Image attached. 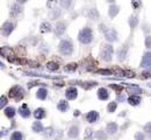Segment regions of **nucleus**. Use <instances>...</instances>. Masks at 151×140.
Listing matches in <instances>:
<instances>
[{
    "label": "nucleus",
    "instance_id": "3c124183",
    "mask_svg": "<svg viewBox=\"0 0 151 140\" xmlns=\"http://www.w3.org/2000/svg\"><path fill=\"white\" fill-rule=\"evenodd\" d=\"M7 133H8V130H7V129H5V127H2V129H1V132H0L1 137H5Z\"/></svg>",
    "mask_w": 151,
    "mask_h": 140
},
{
    "label": "nucleus",
    "instance_id": "e433bc0d",
    "mask_svg": "<svg viewBox=\"0 0 151 140\" xmlns=\"http://www.w3.org/2000/svg\"><path fill=\"white\" fill-rule=\"evenodd\" d=\"M98 83L96 82H85V83H83L82 85H83V88L84 89H86V90H89L91 88H93V86H95Z\"/></svg>",
    "mask_w": 151,
    "mask_h": 140
},
{
    "label": "nucleus",
    "instance_id": "39448f33",
    "mask_svg": "<svg viewBox=\"0 0 151 140\" xmlns=\"http://www.w3.org/2000/svg\"><path fill=\"white\" fill-rule=\"evenodd\" d=\"M13 31H14V24L11 22V21H6V22L2 25V27H1V33H2V35H4L5 37L9 36V35L12 34Z\"/></svg>",
    "mask_w": 151,
    "mask_h": 140
},
{
    "label": "nucleus",
    "instance_id": "4be33fe9",
    "mask_svg": "<svg viewBox=\"0 0 151 140\" xmlns=\"http://www.w3.org/2000/svg\"><path fill=\"white\" fill-rule=\"evenodd\" d=\"M36 97L41 101H44L47 97H48V90L45 88H40L36 92Z\"/></svg>",
    "mask_w": 151,
    "mask_h": 140
},
{
    "label": "nucleus",
    "instance_id": "7ed1b4c3",
    "mask_svg": "<svg viewBox=\"0 0 151 140\" xmlns=\"http://www.w3.org/2000/svg\"><path fill=\"white\" fill-rule=\"evenodd\" d=\"M8 95H9L11 98H13V99H15V101L19 102V101H21V99L23 98V96H25V90H23V88L20 86V85H14V86L11 88Z\"/></svg>",
    "mask_w": 151,
    "mask_h": 140
},
{
    "label": "nucleus",
    "instance_id": "6e6552de",
    "mask_svg": "<svg viewBox=\"0 0 151 140\" xmlns=\"http://www.w3.org/2000/svg\"><path fill=\"white\" fill-rule=\"evenodd\" d=\"M141 68H151V51H147L143 55V59L141 61Z\"/></svg>",
    "mask_w": 151,
    "mask_h": 140
},
{
    "label": "nucleus",
    "instance_id": "58836bf2",
    "mask_svg": "<svg viewBox=\"0 0 151 140\" xmlns=\"http://www.w3.org/2000/svg\"><path fill=\"white\" fill-rule=\"evenodd\" d=\"M109 88L113 89V90H115L116 92H121L123 90V86L122 85H118V84H109Z\"/></svg>",
    "mask_w": 151,
    "mask_h": 140
},
{
    "label": "nucleus",
    "instance_id": "cd10ccee",
    "mask_svg": "<svg viewBox=\"0 0 151 140\" xmlns=\"http://www.w3.org/2000/svg\"><path fill=\"white\" fill-rule=\"evenodd\" d=\"M129 26H130V28L131 29H135L136 27H137V25H138V18L136 16V15H131L130 18H129Z\"/></svg>",
    "mask_w": 151,
    "mask_h": 140
},
{
    "label": "nucleus",
    "instance_id": "393cba45",
    "mask_svg": "<svg viewBox=\"0 0 151 140\" xmlns=\"http://www.w3.org/2000/svg\"><path fill=\"white\" fill-rule=\"evenodd\" d=\"M57 110H60V112H66L69 110V103L64 99L60 101L58 104H57Z\"/></svg>",
    "mask_w": 151,
    "mask_h": 140
},
{
    "label": "nucleus",
    "instance_id": "f704fd0d",
    "mask_svg": "<svg viewBox=\"0 0 151 140\" xmlns=\"http://www.w3.org/2000/svg\"><path fill=\"white\" fill-rule=\"evenodd\" d=\"M116 107H118V103H116V102H112V103H109L108 106H107V111H108L109 113H113V112L116 110Z\"/></svg>",
    "mask_w": 151,
    "mask_h": 140
},
{
    "label": "nucleus",
    "instance_id": "79ce46f5",
    "mask_svg": "<svg viewBox=\"0 0 151 140\" xmlns=\"http://www.w3.org/2000/svg\"><path fill=\"white\" fill-rule=\"evenodd\" d=\"M135 140H144L145 139V136H144V133H142V132H137V133H135Z\"/></svg>",
    "mask_w": 151,
    "mask_h": 140
},
{
    "label": "nucleus",
    "instance_id": "7c9ffc66",
    "mask_svg": "<svg viewBox=\"0 0 151 140\" xmlns=\"http://www.w3.org/2000/svg\"><path fill=\"white\" fill-rule=\"evenodd\" d=\"M47 69L50 70V71H56V70L60 69V64L56 63V62H48L47 63Z\"/></svg>",
    "mask_w": 151,
    "mask_h": 140
},
{
    "label": "nucleus",
    "instance_id": "dca6fc26",
    "mask_svg": "<svg viewBox=\"0 0 151 140\" xmlns=\"http://www.w3.org/2000/svg\"><path fill=\"white\" fill-rule=\"evenodd\" d=\"M141 102H142V99H141V97H140L138 95H130V96L128 97V103L130 105H133V106L140 105Z\"/></svg>",
    "mask_w": 151,
    "mask_h": 140
},
{
    "label": "nucleus",
    "instance_id": "c756f323",
    "mask_svg": "<svg viewBox=\"0 0 151 140\" xmlns=\"http://www.w3.org/2000/svg\"><path fill=\"white\" fill-rule=\"evenodd\" d=\"M93 137H94L93 130H92L91 127L86 129V130H85V132H84V140H92L93 139Z\"/></svg>",
    "mask_w": 151,
    "mask_h": 140
},
{
    "label": "nucleus",
    "instance_id": "1a4fd4ad",
    "mask_svg": "<svg viewBox=\"0 0 151 140\" xmlns=\"http://www.w3.org/2000/svg\"><path fill=\"white\" fill-rule=\"evenodd\" d=\"M65 31H66V25H65V22L58 21V22L56 24V27H55V35H56L57 37H60V36H63V34L65 33Z\"/></svg>",
    "mask_w": 151,
    "mask_h": 140
},
{
    "label": "nucleus",
    "instance_id": "423d86ee",
    "mask_svg": "<svg viewBox=\"0 0 151 140\" xmlns=\"http://www.w3.org/2000/svg\"><path fill=\"white\" fill-rule=\"evenodd\" d=\"M104 33H105V39L108 42H115V41H118V33H116L115 29L108 28V29H105Z\"/></svg>",
    "mask_w": 151,
    "mask_h": 140
},
{
    "label": "nucleus",
    "instance_id": "f257e3e1",
    "mask_svg": "<svg viewBox=\"0 0 151 140\" xmlns=\"http://www.w3.org/2000/svg\"><path fill=\"white\" fill-rule=\"evenodd\" d=\"M92 40H93V31L90 27H84L78 34V41L82 44H90Z\"/></svg>",
    "mask_w": 151,
    "mask_h": 140
},
{
    "label": "nucleus",
    "instance_id": "f8f14e48",
    "mask_svg": "<svg viewBox=\"0 0 151 140\" xmlns=\"http://www.w3.org/2000/svg\"><path fill=\"white\" fill-rule=\"evenodd\" d=\"M22 12V7H21V5L20 4H14V5H12V7H11V16L12 18H16L20 13Z\"/></svg>",
    "mask_w": 151,
    "mask_h": 140
},
{
    "label": "nucleus",
    "instance_id": "bf43d9fd",
    "mask_svg": "<svg viewBox=\"0 0 151 140\" xmlns=\"http://www.w3.org/2000/svg\"><path fill=\"white\" fill-rule=\"evenodd\" d=\"M148 86H149V88H151V83H149V84H148Z\"/></svg>",
    "mask_w": 151,
    "mask_h": 140
},
{
    "label": "nucleus",
    "instance_id": "2f4dec72",
    "mask_svg": "<svg viewBox=\"0 0 151 140\" xmlns=\"http://www.w3.org/2000/svg\"><path fill=\"white\" fill-rule=\"evenodd\" d=\"M78 69V64L77 63H69L64 67V70L65 71H69V72H72V71H76Z\"/></svg>",
    "mask_w": 151,
    "mask_h": 140
},
{
    "label": "nucleus",
    "instance_id": "8fccbe9b",
    "mask_svg": "<svg viewBox=\"0 0 151 140\" xmlns=\"http://www.w3.org/2000/svg\"><path fill=\"white\" fill-rule=\"evenodd\" d=\"M48 47H49V46H47L45 43H43V44L40 47V49H41L42 51H45V53H47V51H49V48H48Z\"/></svg>",
    "mask_w": 151,
    "mask_h": 140
},
{
    "label": "nucleus",
    "instance_id": "f03ea898",
    "mask_svg": "<svg viewBox=\"0 0 151 140\" xmlns=\"http://www.w3.org/2000/svg\"><path fill=\"white\" fill-rule=\"evenodd\" d=\"M58 50L62 55L64 56H70L72 55L73 53V44L70 40L67 39H64L60 42V46H58Z\"/></svg>",
    "mask_w": 151,
    "mask_h": 140
},
{
    "label": "nucleus",
    "instance_id": "a18cd8bd",
    "mask_svg": "<svg viewBox=\"0 0 151 140\" xmlns=\"http://www.w3.org/2000/svg\"><path fill=\"white\" fill-rule=\"evenodd\" d=\"M52 133H54L52 127H48L47 130H44V137H51Z\"/></svg>",
    "mask_w": 151,
    "mask_h": 140
},
{
    "label": "nucleus",
    "instance_id": "4468645a",
    "mask_svg": "<svg viewBox=\"0 0 151 140\" xmlns=\"http://www.w3.org/2000/svg\"><path fill=\"white\" fill-rule=\"evenodd\" d=\"M98 119H99V113H98L96 111H94V110L90 111V112L86 114V120H87L89 123H91V124L95 123Z\"/></svg>",
    "mask_w": 151,
    "mask_h": 140
},
{
    "label": "nucleus",
    "instance_id": "c9c22d12",
    "mask_svg": "<svg viewBox=\"0 0 151 140\" xmlns=\"http://www.w3.org/2000/svg\"><path fill=\"white\" fill-rule=\"evenodd\" d=\"M60 16V9L54 8V9H52V13H51V19H52V20H57Z\"/></svg>",
    "mask_w": 151,
    "mask_h": 140
},
{
    "label": "nucleus",
    "instance_id": "9d476101",
    "mask_svg": "<svg viewBox=\"0 0 151 140\" xmlns=\"http://www.w3.org/2000/svg\"><path fill=\"white\" fill-rule=\"evenodd\" d=\"M128 51H129L128 44H123L120 49L118 50V60L119 61H124L125 57L128 56Z\"/></svg>",
    "mask_w": 151,
    "mask_h": 140
},
{
    "label": "nucleus",
    "instance_id": "c85d7f7f",
    "mask_svg": "<svg viewBox=\"0 0 151 140\" xmlns=\"http://www.w3.org/2000/svg\"><path fill=\"white\" fill-rule=\"evenodd\" d=\"M72 2H73V0H60V7H62V8H64V9H69V8H71Z\"/></svg>",
    "mask_w": 151,
    "mask_h": 140
},
{
    "label": "nucleus",
    "instance_id": "c03bdc74",
    "mask_svg": "<svg viewBox=\"0 0 151 140\" xmlns=\"http://www.w3.org/2000/svg\"><path fill=\"white\" fill-rule=\"evenodd\" d=\"M124 77H128V78H134V77H135V72H134V71L125 70V71H124Z\"/></svg>",
    "mask_w": 151,
    "mask_h": 140
},
{
    "label": "nucleus",
    "instance_id": "6e6d98bb",
    "mask_svg": "<svg viewBox=\"0 0 151 140\" xmlns=\"http://www.w3.org/2000/svg\"><path fill=\"white\" fill-rule=\"evenodd\" d=\"M79 114H80V112H79L78 110H77V111H74V113H73V116H74V117H78Z\"/></svg>",
    "mask_w": 151,
    "mask_h": 140
},
{
    "label": "nucleus",
    "instance_id": "ddd939ff",
    "mask_svg": "<svg viewBox=\"0 0 151 140\" xmlns=\"http://www.w3.org/2000/svg\"><path fill=\"white\" fill-rule=\"evenodd\" d=\"M96 95H98V98L100 101H107L109 98V92H108V90L106 88H100L98 90Z\"/></svg>",
    "mask_w": 151,
    "mask_h": 140
},
{
    "label": "nucleus",
    "instance_id": "a19ab883",
    "mask_svg": "<svg viewBox=\"0 0 151 140\" xmlns=\"http://www.w3.org/2000/svg\"><path fill=\"white\" fill-rule=\"evenodd\" d=\"M98 74H100V75H113V71L109 69H100L96 71Z\"/></svg>",
    "mask_w": 151,
    "mask_h": 140
},
{
    "label": "nucleus",
    "instance_id": "603ef678",
    "mask_svg": "<svg viewBox=\"0 0 151 140\" xmlns=\"http://www.w3.org/2000/svg\"><path fill=\"white\" fill-rule=\"evenodd\" d=\"M118 101L119 102H124L125 101V96L124 95H118Z\"/></svg>",
    "mask_w": 151,
    "mask_h": 140
},
{
    "label": "nucleus",
    "instance_id": "a878e982",
    "mask_svg": "<svg viewBox=\"0 0 151 140\" xmlns=\"http://www.w3.org/2000/svg\"><path fill=\"white\" fill-rule=\"evenodd\" d=\"M1 55H2V57L9 59V56H11V57L13 56V50H12L9 47H2V48H1Z\"/></svg>",
    "mask_w": 151,
    "mask_h": 140
},
{
    "label": "nucleus",
    "instance_id": "a211bd4d",
    "mask_svg": "<svg viewBox=\"0 0 151 140\" xmlns=\"http://www.w3.org/2000/svg\"><path fill=\"white\" fill-rule=\"evenodd\" d=\"M78 136H79V127L76 126V125L74 126H71L70 130H69V132H67V137L71 138V139H76Z\"/></svg>",
    "mask_w": 151,
    "mask_h": 140
},
{
    "label": "nucleus",
    "instance_id": "5fc2aeb1",
    "mask_svg": "<svg viewBox=\"0 0 151 140\" xmlns=\"http://www.w3.org/2000/svg\"><path fill=\"white\" fill-rule=\"evenodd\" d=\"M28 0H16V2L18 4H20V5H22V4H25V2H27Z\"/></svg>",
    "mask_w": 151,
    "mask_h": 140
},
{
    "label": "nucleus",
    "instance_id": "9b49d317",
    "mask_svg": "<svg viewBox=\"0 0 151 140\" xmlns=\"http://www.w3.org/2000/svg\"><path fill=\"white\" fill-rule=\"evenodd\" d=\"M19 114L22 117V118H29L30 114H31V112H30L29 107H28V105L26 104H22L20 107H19Z\"/></svg>",
    "mask_w": 151,
    "mask_h": 140
},
{
    "label": "nucleus",
    "instance_id": "bb28decb",
    "mask_svg": "<svg viewBox=\"0 0 151 140\" xmlns=\"http://www.w3.org/2000/svg\"><path fill=\"white\" fill-rule=\"evenodd\" d=\"M99 12H98V9L96 8H91L90 11H89V18H90L91 20H94V21H98L99 20Z\"/></svg>",
    "mask_w": 151,
    "mask_h": 140
},
{
    "label": "nucleus",
    "instance_id": "4c0bfd02",
    "mask_svg": "<svg viewBox=\"0 0 151 140\" xmlns=\"http://www.w3.org/2000/svg\"><path fill=\"white\" fill-rule=\"evenodd\" d=\"M131 6L134 9H138L142 6V1L141 0H131Z\"/></svg>",
    "mask_w": 151,
    "mask_h": 140
},
{
    "label": "nucleus",
    "instance_id": "20e7f679",
    "mask_svg": "<svg viewBox=\"0 0 151 140\" xmlns=\"http://www.w3.org/2000/svg\"><path fill=\"white\" fill-rule=\"evenodd\" d=\"M113 53H114V49H113L112 44H109V43L104 44L102 50H101V59L105 62H111L112 59H113Z\"/></svg>",
    "mask_w": 151,
    "mask_h": 140
},
{
    "label": "nucleus",
    "instance_id": "49530a36",
    "mask_svg": "<svg viewBox=\"0 0 151 140\" xmlns=\"http://www.w3.org/2000/svg\"><path fill=\"white\" fill-rule=\"evenodd\" d=\"M7 105V98L5 97V96H1V98H0V107L2 109V107H5Z\"/></svg>",
    "mask_w": 151,
    "mask_h": 140
},
{
    "label": "nucleus",
    "instance_id": "0eeeda50",
    "mask_svg": "<svg viewBox=\"0 0 151 140\" xmlns=\"http://www.w3.org/2000/svg\"><path fill=\"white\" fill-rule=\"evenodd\" d=\"M65 97H66V99H69V101L76 99V98L78 97V90H77V88H74V86L67 88L66 91H65Z\"/></svg>",
    "mask_w": 151,
    "mask_h": 140
},
{
    "label": "nucleus",
    "instance_id": "37998d69",
    "mask_svg": "<svg viewBox=\"0 0 151 140\" xmlns=\"http://www.w3.org/2000/svg\"><path fill=\"white\" fill-rule=\"evenodd\" d=\"M145 47L148 49H151V35H147L145 36Z\"/></svg>",
    "mask_w": 151,
    "mask_h": 140
},
{
    "label": "nucleus",
    "instance_id": "473e14b6",
    "mask_svg": "<svg viewBox=\"0 0 151 140\" xmlns=\"http://www.w3.org/2000/svg\"><path fill=\"white\" fill-rule=\"evenodd\" d=\"M23 139V136L21 132L19 131H14L12 134H11V140H22Z\"/></svg>",
    "mask_w": 151,
    "mask_h": 140
},
{
    "label": "nucleus",
    "instance_id": "f3484780",
    "mask_svg": "<svg viewBox=\"0 0 151 140\" xmlns=\"http://www.w3.org/2000/svg\"><path fill=\"white\" fill-rule=\"evenodd\" d=\"M45 116H47V113H45V110H44L43 107H38V109H36V110L34 111V117H35L36 120H41V119H43Z\"/></svg>",
    "mask_w": 151,
    "mask_h": 140
},
{
    "label": "nucleus",
    "instance_id": "09e8293b",
    "mask_svg": "<svg viewBox=\"0 0 151 140\" xmlns=\"http://www.w3.org/2000/svg\"><path fill=\"white\" fill-rule=\"evenodd\" d=\"M142 77H143V78H148V77H151V70L150 69L144 70V71L142 72Z\"/></svg>",
    "mask_w": 151,
    "mask_h": 140
},
{
    "label": "nucleus",
    "instance_id": "412c9836",
    "mask_svg": "<svg viewBox=\"0 0 151 140\" xmlns=\"http://www.w3.org/2000/svg\"><path fill=\"white\" fill-rule=\"evenodd\" d=\"M106 132L108 134H115L118 132V124L116 123H108L106 126Z\"/></svg>",
    "mask_w": 151,
    "mask_h": 140
},
{
    "label": "nucleus",
    "instance_id": "13d9d810",
    "mask_svg": "<svg viewBox=\"0 0 151 140\" xmlns=\"http://www.w3.org/2000/svg\"><path fill=\"white\" fill-rule=\"evenodd\" d=\"M107 1H108V2H111V4H113V2L115 1V0H107Z\"/></svg>",
    "mask_w": 151,
    "mask_h": 140
},
{
    "label": "nucleus",
    "instance_id": "de8ad7c7",
    "mask_svg": "<svg viewBox=\"0 0 151 140\" xmlns=\"http://www.w3.org/2000/svg\"><path fill=\"white\" fill-rule=\"evenodd\" d=\"M56 4H57V0H48V1H47V6H48V8H52Z\"/></svg>",
    "mask_w": 151,
    "mask_h": 140
},
{
    "label": "nucleus",
    "instance_id": "4d7b16f0",
    "mask_svg": "<svg viewBox=\"0 0 151 140\" xmlns=\"http://www.w3.org/2000/svg\"><path fill=\"white\" fill-rule=\"evenodd\" d=\"M147 133H148V136H149V137H150V138H151V130H150V131H148Z\"/></svg>",
    "mask_w": 151,
    "mask_h": 140
},
{
    "label": "nucleus",
    "instance_id": "72a5a7b5",
    "mask_svg": "<svg viewBox=\"0 0 151 140\" xmlns=\"http://www.w3.org/2000/svg\"><path fill=\"white\" fill-rule=\"evenodd\" d=\"M94 137L99 140H106L107 139V136H106V133L104 132V130H99V131L94 134Z\"/></svg>",
    "mask_w": 151,
    "mask_h": 140
},
{
    "label": "nucleus",
    "instance_id": "5701e85b",
    "mask_svg": "<svg viewBox=\"0 0 151 140\" xmlns=\"http://www.w3.org/2000/svg\"><path fill=\"white\" fill-rule=\"evenodd\" d=\"M40 31H41V33H50V32L52 31V27H51L50 22L44 21V22H42V24H41Z\"/></svg>",
    "mask_w": 151,
    "mask_h": 140
},
{
    "label": "nucleus",
    "instance_id": "2eb2a0df",
    "mask_svg": "<svg viewBox=\"0 0 151 140\" xmlns=\"http://www.w3.org/2000/svg\"><path fill=\"white\" fill-rule=\"evenodd\" d=\"M127 92L129 94V95H140V94H143V90L140 88V86H137V85H129V86H127Z\"/></svg>",
    "mask_w": 151,
    "mask_h": 140
},
{
    "label": "nucleus",
    "instance_id": "aec40b11",
    "mask_svg": "<svg viewBox=\"0 0 151 140\" xmlns=\"http://www.w3.org/2000/svg\"><path fill=\"white\" fill-rule=\"evenodd\" d=\"M31 130H33L35 133H42V132H44V127H43L42 123H41V121H38V120L33 123Z\"/></svg>",
    "mask_w": 151,
    "mask_h": 140
},
{
    "label": "nucleus",
    "instance_id": "b1692460",
    "mask_svg": "<svg viewBox=\"0 0 151 140\" xmlns=\"http://www.w3.org/2000/svg\"><path fill=\"white\" fill-rule=\"evenodd\" d=\"M4 113H5V116L7 117V118H9V119H12V118H14V116H15V109L13 107V106H7L5 110H4Z\"/></svg>",
    "mask_w": 151,
    "mask_h": 140
},
{
    "label": "nucleus",
    "instance_id": "ea45409f",
    "mask_svg": "<svg viewBox=\"0 0 151 140\" xmlns=\"http://www.w3.org/2000/svg\"><path fill=\"white\" fill-rule=\"evenodd\" d=\"M113 75H115L116 77H124V71L120 69H114L113 70Z\"/></svg>",
    "mask_w": 151,
    "mask_h": 140
},
{
    "label": "nucleus",
    "instance_id": "864d4df0",
    "mask_svg": "<svg viewBox=\"0 0 151 140\" xmlns=\"http://www.w3.org/2000/svg\"><path fill=\"white\" fill-rule=\"evenodd\" d=\"M150 130H151V123H148V124L144 126V131L148 132V131H150Z\"/></svg>",
    "mask_w": 151,
    "mask_h": 140
},
{
    "label": "nucleus",
    "instance_id": "6ab92c4d",
    "mask_svg": "<svg viewBox=\"0 0 151 140\" xmlns=\"http://www.w3.org/2000/svg\"><path fill=\"white\" fill-rule=\"evenodd\" d=\"M119 12H120V7L116 6V5H114V4H112L109 6V9H108V15L113 19V18H115L119 14Z\"/></svg>",
    "mask_w": 151,
    "mask_h": 140
}]
</instances>
